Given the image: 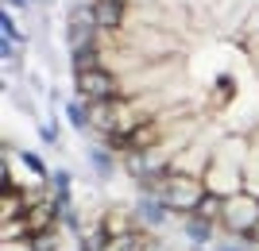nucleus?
<instances>
[{
    "label": "nucleus",
    "instance_id": "obj_1",
    "mask_svg": "<svg viewBox=\"0 0 259 251\" xmlns=\"http://www.w3.org/2000/svg\"><path fill=\"white\" fill-rule=\"evenodd\" d=\"M70 43L112 81L85 124L155 205L259 243V0H85Z\"/></svg>",
    "mask_w": 259,
    "mask_h": 251
},
{
    "label": "nucleus",
    "instance_id": "obj_2",
    "mask_svg": "<svg viewBox=\"0 0 259 251\" xmlns=\"http://www.w3.org/2000/svg\"><path fill=\"white\" fill-rule=\"evenodd\" d=\"M89 251H170V247H166L143 220H136V224L124 228V232H105L97 224L93 236H89Z\"/></svg>",
    "mask_w": 259,
    "mask_h": 251
}]
</instances>
